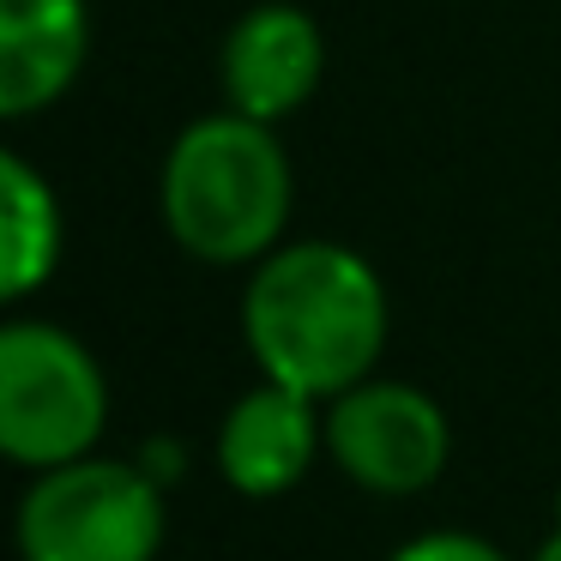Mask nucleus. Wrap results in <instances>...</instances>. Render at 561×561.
Listing matches in <instances>:
<instances>
[{
	"instance_id": "39448f33",
	"label": "nucleus",
	"mask_w": 561,
	"mask_h": 561,
	"mask_svg": "<svg viewBox=\"0 0 561 561\" xmlns=\"http://www.w3.org/2000/svg\"><path fill=\"white\" fill-rule=\"evenodd\" d=\"M327 453L375 495H416L447 471L453 428L428 392L368 375L363 387L327 399Z\"/></svg>"
},
{
	"instance_id": "1a4fd4ad",
	"label": "nucleus",
	"mask_w": 561,
	"mask_h": 561,
	"mask_svg": "<svg viewBox=\"0 0 561 561\" xmlns=\"http://www.w3.org/2000/svg\"><path fill=\"white\" fill-rule=\"evenodd\" d=\"M61 260V211L43 175L0 158V290L7 302L31 296Z\"/></svg>"
},
{
	"instance_id": "0eeeda50",
	"label": "nucleus",
	"mask_w": 561,
	"mask_h": 561,
	"mask_svg": "<svg viewBox=\"0 0 561 561\" xmlns=\"http://www.w3.org/2000/svg\"><path fill=\"white\" fill-rule=\"evenodd\" d=\"M320 31L302 7H254L224 43V98L248 122H284L320 85Z\"/></svg>"
},
{
	"instance_id": "f03ea898",
	"label": "nucleus",
	"mask_w": 561,
	"mask_h": 561,
	"mask_svg": "<svg viewBox=\"0 0 561 561\" xmlns=\"http://www.w3.org/2000/svg\"><path fill=\"white\" fill-rule=\"evenodd\" d=\"M163 218L194 260H266L290 218V163L272 127L236 110L187 127L163 163Z\"/></svg>"
},
{
	"instance_id": "9b49d317",
	"label": "nucleus",
	"mask_w": 561,
	"mask_h": 561,
	"mask_svg": "<svg viewBox=\"0 0 561 561\" xmlns=\"http://www.w3.org/2000/svg\"><path fill=\"white\" fill-rule=\"evenodd\" d=\"M537 561H561V531H556V537H549V543H543V549H537Z\"/></svg>"
},
{
	"instance_id": "9d476101",
	"label": "nucleus",
	"mask_w": 561,
	"mask_h": 561,
	"mask_svg": "<svg viewBox=\"0 0 561 561\" xmlns=\"http://www.w3.org/2000/svg\"><path fill=\"white\" fill-rule=\"evenodd\" d=\"M392 561H507V556L471 531H423L392 549Z\"/></svg>"
},
{
	"instance_id": "7ed1b4c3",
	"label": "nucleus",
	"mask_w": 561,
	"mask_h": 561,
	"mask_svg": "<svg viewBox=\"0 0 561 561\" xmlns=\"http://www.w3.org/2000/svg\"><path fill=\"white\" fill-rule=\"evenodd\" d=\"M103 423H110V387L98 356L61 327L0 332V453L31 471L91 459Z\"/></svg>"
},
{
	"instance_id": "f257e3e1",
	"label": "nucleus",
	"mask_w": 561,
	"mask_h": 561,
	"mask_svg": "<svg viewBox=\"0 0 561 561\" xmlns=\"http://www.w3.org/2000/svg\"><path fill=\"white\" fill-rule=\"evenodd\" d=\"M242 332L260 375L308 399L363 387L387 344V290L339 242H296L260 260L242 296Z\"/></svg>"
},
{
	"instance_id": "20e7f679",
	"label": "nucleus",
	"mask_w": 561,
	"mask_h": 561,
	"mask_svg": "<svg viewBox=\"0 0 561 561\" xmlns=\"http://www.w3.org/2000/svg\"><path fill=\"white\" fill-rule=\"evenodd\" d=\"M163 495L122 459H73L37 471L19 501L25 561H158Z\"/></svg>"
},
{
	"instance_id": "423d86ee",
	"label": "nucleus",
	"mask_w": 561,
	"mask_h": 561,
	"mask_svg": "<svg viewBox=\"0 0 561 561\" xmlns=\"http://www.w3.org/2000/svg\"><path fill=\"white\" fill-rule=\"evenodd\" d=\"M327 447V411L320 399L296 387H278V380H260L254 392L224 411L218 428V471L236 495L266 501L284 495L308 477L314 453Z\"/></svg>"
},
{
	"instance_id": "6e6552de",
	"label": "nucleus",
	"mask_w": 561,
	"mask_h": 561,
	"mask_svg": "<svg viewBox=\"0 0 561 561\" xmlns=\"http://www.w3.org/2000/svg\"><path fill=\"white\" fill-rule=\"evenodd\" d=\"M85 61L79 0H0V115H31L73 85Z\"/></svg>"
}]
</instances>
